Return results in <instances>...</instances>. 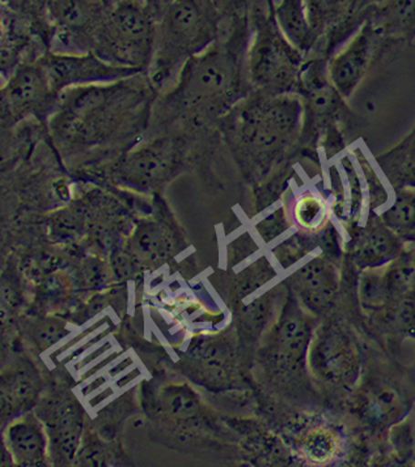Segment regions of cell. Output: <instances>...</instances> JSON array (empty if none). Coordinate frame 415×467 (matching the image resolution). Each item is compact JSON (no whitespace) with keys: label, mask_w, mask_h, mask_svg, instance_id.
<instances>
[{"label":"cell","mask_w":415,"mask_h":467,"mask_svg":"<svg viewBox=\"0 0 415 467\" xmlns=\"http://www.w3.org/2000/svg\"><path fill=\"white\" fill-rule=\"evenodd\" d=\"M158 95L147 72L63 90L47 120L54 144L66 158L128 152L150 129Z\"/></svg>","instance_id":"6da1fadb"},{"label":"cell","mask_w":415,"mask_h":467,"mask_svg":"<svg viewBox=\"0 0 415 467\" xmlns=\"http://www.w3.org/2000/svg\"><path fill=\"white\" fill-rule=\"evenodd\" d=\"M244 19L233 20L227 37L223 33L209 49L183 66L170 89L153 107L151 126L165 131L182 119H223L245 93L243 79Z\"/></svg>","instance_id":"7a4b0ae2"},{"label":"cell","mask_w":415,"mask_h":467,"mask_svg":"<svg viewBox=\"0 0 415 467\" xmlns=\"http://www.w3.org/2000/svg\"><path fill=\"white\" fill-rule=\"evenodd\" d=\"M223 19L207 0H176L156 20L153 56L147 77L158 93L171 88L192 57L221 37Z\"/></svg>","instance_id":"3957f363"},{"label":"cell","mask_w":415,"mask_h":467,"mask_svg":"<svg viewBox=\"0 0 415 467\" xmlns=\"http://www.w3.org/2000/svg\"><path fill=\"white\" fill-rule=\"evenodd\" d=\"M346 410L358 427L371 433L390 431L404 421L415 406V378L392 361L365 363L362 376L346 397Z\"/></svg>","instance_id":"277c9868"},{"label":"cell","mask_w":415,"mask_h":467,"mask_svg":"<svg viewBox=\"0 0 415 467\" xmlns=\"http://www.w3.org/2000/svg\"><path fill=\"white\" fill-rule=\"evenodd\" d=\"M299 104L285 96L258 99L234 107L223 117L225 138L233 149L258 161H269L293 140Z\"/></svg>","instance_id":"5b68a950"},{"label":"cell","mask_w":415,"mask_h":467,"mask_svg":"<svg viewBox=\"0 0 415 467\" xmlns=\"http://www.w3.org/2000/svg\"><path fill=\"white\" fill-rule=\"evenodd\" d=\"M306 364L318 388L345 400L351 393L362 376L365 358L359 340L344 318L332 315L318 322Z\"/></svg>","instance_id":"8992f818"},{"label":"cell","mask_w":415,"mask_h":467,"mask_svg":"<svg viewBox=\"0 0 415 467\" xmlns=\"http://www.w3.org/2000/svg\"><path fill=\"white\" fill-rule=\"evenodd\" d=\"M156 20L144 0H119L96 35L93 53L119 67L147 72L151 65Z\"/></svg>","instance_id":"52a82bcc"},{"label":"cell","mask_w":415,"mask_h":467,"mask_svg":"<svg viewBox=\"0 0 415 467\" xmlns=\"http://www.w3.org/2000/svg\"><path fill=\"white\" fill-rule=\"evenodd\" d=\"M318 321L320 318L306 312L291 292L261 349V358L273 375L279 379H300L306 384L311 382L306 378L309 375L306 358Z\"/></svg>","instance_id":"ba28073f"},{"label":"cell","mask_w":415,"mask_h":467,"mask_svg":"<svg viewBox=\"0 0 415 467\" xmlns=\"http://www.w3.org/2000/svg\"><path fill=\"white\" fill-rule=\"evenodd\" d=\"M183 141L174 135H161L132 147L116 159L112 177L135 192H152L168 182L182 164Z\"/></svg>","instance_id":"9c48e42d"},{"label":"cell","mask_w":415,"mask_h":467,"mask_svg":"<svg viewBox=\"0 0 415 467\" xmlns=\"http://www.w3.org/2000/svg\"><path fill=\"white\" fill-rule=\"evenodd\" d=\"M104 0H47L49 51L65 56L92 53L99 26L107 15Z\"/></svg>","instance_id":"30bf717a"},{"label":"cell","mask_w":415,"mask_h":467,"mask_svg":"<svg viewBox=\"0 0 415 467\" xmlns=\"http://www.w3.org/2000/svg\"><path fill=\"white\" fill-rule=\"evenodd\" d=\"M58 99L40 57L19 63L3 84V123L16 125L29 117L47 123Z\"/></svg>","instance_id":"8fae6325"},{"label":"cell","mask_w":415,"mask_h":467,"mask_svg":"<svg viewBox=\"0 0 415 467\" xmlns=\"http://www.w3.org/2000/svg\"><path fill=\"white\" fill-rule=\"evenodd\" d=\"M285 40L275 19L260 21L248 50V74L258 88L281 90L290 87L296 75L299 56Z\"/></svg>","instance_id":"7c38bea8"},{"label":"cell","mask_w":415,"mask_h":467,"mask_svg":"<svg viewBox=\"0 0 415 467\" xmlns=\"http://www.w3.org/2000/svg\"><path fill=\"white\" fill-rule=\"evenodd\" d=\"M358 297L368 317L415 298V243L406 244L395 259L360 274Z\"/></svg>","instance_id":"4fadbf2b"},{"label":"cell","mask_w":415,"mask_h":467,"mask_svg":"<svg viewBox=\"0 0 415 467\" xmlns=\"http://www.w3.org/2000/svg\"><path fill=\"white\" fill-rule=\"evenodd\" d=\"M40 58L49 77L51 88L58 96L72 87L112 83L143 72L138 68L110 65L99 58L93 51L81 56H65L47 50Z\"/></svg>","instance_id":"5bb4252c"},{"label":"cell","mask_w":415,"mask_h":467,"mask_svg":"<svg viewBox=\"0 0 415 467\" xmlns=\"http://www.w3.org/2000/svg\"><path fill=\"white\" fill-rule=\"evenodd\" d=\"M288 282L300 306L315 317L321 318L335 308L341 278L338 267L327 255L306 262Z\"/></svg>","instance_id":"9a60e30c"},{"label":"cell","mask_w":415,"mask_h":467,"mask_svg":"<svg viewBox=\"0 0 415 467\" xmlns=\"http://www.w3.org/2000/svg\"><path fill=\"white\" fill-rule=\"evenodd\" d=\"M36 414L47 430L50 460L56 463L71 462L79 448L83 431V410L79 402L59 394L45 400Z\"/></svg>","instance_id":"2e32d148"},{"label":"cell","mask_w":415,"mask_h":467,"mask_svg":"<svg viewBox=\"0 0 415 467\" xmlns=\"http://www.w3.org/2000/svg\"><path fill=\"white\" fill-rule=\"evenodd\" d=\"M5 444L15 465L44 466L50 460L47 430L36 412L21 414L8 424Z\"/></svg>","instance_id":"e0dca14e"},{"label":"cell","mask_w":415,"mask_h":467,"mask_svg":"<svg viewBox=\"0 0 415 467\" xmlns=\"http://www.w3.org/2000/svg\"><path fill=\"white\" fill-rule=\"evenodd\" d=\"M172 248V231L159 220L140 222L128 243L131 257L147 266L161 264L171 254Z\"/></svg>","instance_id":"ac0fdd59"},{"label":"cell","mask_w":415,"mask_h":467,"mask_svg":"<svg viewBox=\"0 0 415 467\" xmlns=\"http://www.w3.org/2000/svg\"><path fill=\"white\" fill-rule=\"evenodd\" d=\"M371 51V32L363 28L332 63V79L342 95L348 96L365 74Z\"/></svg>","instance_id":"d6986e66"},{"label":"cell","mask_w":415,"mask_h":467,"mask_svg":"<svg viewBox=\"0 0 415 467\" xmlns=\"http://www.w3.org/2000/svg\"><path fill=\"white\" fill-rule=\"evenodd\" d=\"M402 246L390 229L383 224L369 225L354 250V265L362 271L385 266L397 257Z\"/></svg>","instance_id":"ffe728a7"},{"label":"cell","mask_w":415,"mask_h":467,"mask_svg":"<svg viewBox=\"0 0 415 467\" xmlns=\"http://www.w3.org/2000/svg\"><path fill=\"white\" fill-rule=\"evenodd\" d=\"M41 390L40 379L31 367H19L3 375L2 400L5 415H17L31 408Z\"/></svg>","instance_id":"44dd1931"},{"label":"cell","mask_w":415,"mask_h":467,"mask_svg":"<svg viewBox=\"0 0 415 467\" xmlns=\"http://www.w3.org/2000/svg\"><path fill=\"white\" fill-rule=\"evenodd\" d=\"M276 26L296 50H306L314 40L306 0H279L273 11Z\"/></svg>","instance_id":"7402d4cb"},{"label":"cell","mask_w":415,"mask_h":467,"mask_svg":"<svg viewBox=\"0 0 415 467\" xmlns=\"http://www.w3.org/2000/svg\"><path fill=\"white\" fill-rule=\"evenodd\" d=\"M345 439L341 431L327 423L315 424L300 439L304 456L317 465L333 462L344 451Z\"/></svg>","instance_id":"603a6c76"},{"label":"cell","mask_w":415,"mask_h":467,"mask_svg":"<svg viewBox=\"0 0 415 467\" xmlns=\"http://www.w3.org/2000/svg\"><path fill=\"white\" fill-rule=\"evenodd\" d=\"M156 411L174 420H186L200 411V397L186 384H171L156 397Z\"/></svg>","instance_id":"cb8c5ba5"},{"label":"cell","mask_w":415,"mask_h":467,"mask_svg":"<svg viewBox=\"0 0 415 467\" xmlns=\"http://www.w3.org/2000/svg\"><path fill=\"white\" fill-rule=\"evenodd\" d=\"M192 361L210 379L227 378L233 349L223 340L206 339L192 349Z\"/></svg>","instance_id":"d4e9b609"},{"label":"cell","mask_w":415,"mask_h":467,"mask_svg":"<svg viewBox=\"0 0 415 467\" xmlns=\"http://www.w3.org/2000/svg\"><path fill=\"white\" fill-rule=\"evenodd\" d=\"M327 202L314 192H304L295 201L293 209L294 222L306 232H317L324 227L327 220Z\"/></svg>","instance_id":"484cf974"},{"label":"cell","mask_w":415,"mask_h":467,"mask_svg":"<svg viewBox=\"0 0 415 467\" xmlns=\"http://www.w3.org/2000/svg\"><path fill=\"white\" fill-rule=\"evenodd\" d=\"M309 20L314 29L318 24L332 23L350 7L351 0H306Z\"/></svg>","instance_id":"4316f807"},{"label":"cell","mask_w":415,"mask_h":467,"mask_svg":"<svg viewBox=\"0 0 415 467\" xmlns=\"http://www.w3.org/2000/svg\"><path fill=\"white\" fill-rule=\"evenodd\" d=\"M67 330L65 325L57 319H41L32 327L31 336L33 340L42 348H50L54 343L58 342Z\"/></svg>","instance_id":"83f0119b"},{"label":"cell","mask_w":415,"mask_h":467,"mask_svg":"<svg viewBox=\"0 0 415 467\" xmlns=\"http://www.w3.org/2000/svg\"><path fill=\"white\" fill-rule=\"evenodd\" d=\"M388 15L399 29L415 32V0H390Z\"/></svg>","instance_id":"f1b7e54d"},{"label":"cell","mask_w":415,"mask_h":467,"mask_svg":"<svg viewBox=\"0 0 415 467\" xmlns=\"http://www.w3.org/2000/svg\"><path fill=\"white\" fill-rule=\"evenodd\" d=\"M390 431L397 435V440L393 442L399 447V453L409 451L415 454V406L409 417Z\"/></svg>","instance_id":"f546056e"},{"label":"cell","mask_w":415,"mask_h":467,"mask_svg":"<svg viewBox=\"0 0 415 467\" xmlns=\"http://www.w3.org/2000/svg\"><path fill=\"white\" fill-rule=\"evenodd\" d=\"M207 2L221 15L223 21L240 17L246 5V0H207Z\"/></svg>","instance_id":"4dcf8cb0"},{"label":"cell","mask_w":415,"mask_h":467,"mask_svg":"<svg viewBox=\"0 0 415 467\" xmlns=\"http://www.w3.org/2000/svg\"><path fill=\"white\" fill-rule=\"evenodd\" d=\"M174 2H176V0H144L146 7L151 12L155 20H158L159 17L164 14L165 10H167L170 5H172Z\"/></svg>","instance_id":"1f68e13d"},{"label":"cell","mask_w":415,"mask_h":467,"mask_svg":"<svg viewBox=\"0 0 415 467\" xmlns=\"http://www.w3.org/2000/svg\"><path fill=\"white\" fill-rule=\"evenodd\" d=\"M117 0H104L105 5H108V7H112L114 3H116Z\"/></svg>","instance_id":"d6a6232c"},{"label":"cell","mask_w":415,"mask_h":467,"mask_svg":"<svg viewBox=\"0 0 415 467\" xmlns=\"http://www.w3.org/2000/svg\"><path fill=\"white\" fill-rule=\"evenodd\" d=\"M117 2H119V0H117ZM117 2H116V3H117Z\"/></svg>","instance_id":"836d02e7"}]
</instances>
